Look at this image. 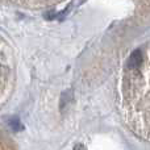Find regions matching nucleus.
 I'll use <instances>...</instances> for the list:
<instances>
[{
	"instance_id": "obj_2",
	"label": "nucleus",
	"mask_w": 150,
	"mask_h": 150,
	"mask_svg": "<svg viewBox=\"0 0 150 150\" xmlns=\"http://www.w3.org/2000/svg\"><path fill=\"white\" fill-rule=\"evenodd\" d=\"M144 63V54L140 49H136L134 52L130 54L129 59H128V69L130 70H138Z\"/></svg>"
},
{
	"instance_id": "obj_1",
	"label": "nucleus",
	"mask_w": 150,
	"mask_h": 150,
	"mask_svg": "<svg viewBox=\"0 0 150 150\" xmlns=\"http://www.w3.org/2000/svg\"><path fill=\"white\" fill-rule=\"evenodd\" d=\"M8 47L0 41V92L4 91L7 83H11L12 67H11V58L8 55Z\"/></svg>"
},
{
	"instance_id": "obj_5",
	"label": "nucleus",
	"mask_w": 150,
	"mask_h": 150,
	"mask_svg": "<svg viewBox=\"0 0 150 150\" xmlns=\"http://www.w3.org/2000/svg\"><path fill=\"white\" fill-rule=\"evenodd\" d=\"M74 150H87V149H86L84 145H82V144H78V145L74 146Z\"/></svg>"
},
{
	"instance_id": "obj_3",
	"label": "nucleus",
	"mask_w": 150,
	"mask_h": 150,
	"mask_svg": "<svg viewBox=\"0 0 150 150\" xmlns=\"http://www.w3.org/2000/svg\"><path fill=\"white\" fill-rule=\"evenodd\" d=\"M8 125L11 127V129L15 130V132H20V130L24 129L23 124L20 122V120H18V117H11V119H8Z\"/></svg>"
},
{
	"instance_id": "obj_4",
	"label": "nucleus",
	"mask_w": 150,
	"mask_h": 150,
	"mask_svg": "<svg viewBox=\"0 0 150 150\" xmlns=\"http://www.w3.org/2000/svg\"><path fill=\"white\" fill-rule=\"evenodd\" d=\"M71 99H73V92H71L70 90L65 91V92L62 93V96H61V109L65 108V107L70 103Z\"/></svg>"
}]
</instances>
